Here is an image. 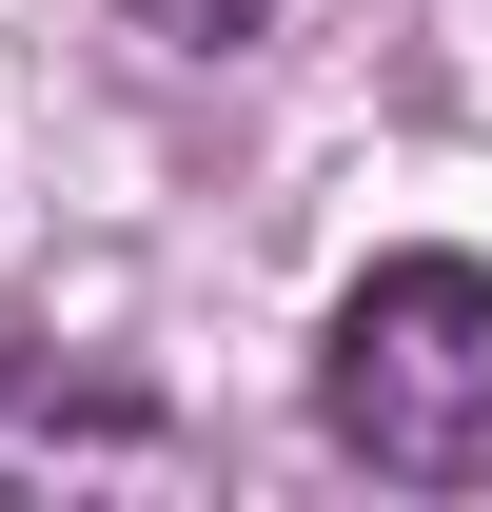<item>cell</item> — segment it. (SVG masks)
Here are the masks:
<instances>
[{
	"mask_svg": "<svg viewBox=\"0 0 492 512\" xmlns=\"http://www.w3.org/2000/svg\"><path fill=\"white\" fill-rule=\"evenodd\" d=\"M0 493H197V453L138 414H0Z\"/></svg>",
	"mask_w": 492,
	"mask_h": 512,
	"instance_id": "cell-2",
	"label": "cell"
},
{
	"mask_svg": "<svg viewBox=\"0 0 492 512\" xmlns=\"http://www.w3.org/2000/svg\"><path fill=\"white\" fill-rule=\"evenodd\" d=\"M119 40H158V60H256L276 0H119Z\"/></svg>",
	"mask_w": 492,
	"mask_h": 512,
	"instance_id": "cell-3",
	"label": "cell"
},
{
	"mask_svg": "<svg viewBox=\"0 0 492 512\" xmlns=\"http://www.w3.org/2000/svg\"><path fill=\"white\" fill-rule=\"evenodd\" d=\"M315 434L374 493H492V256H374L315 316Z\"/></svg>",
	"mask_w": 492,
	"mask_h": 512,
	"instance_id": "cell-1",
	"label": "cell"
}]
</instances>
